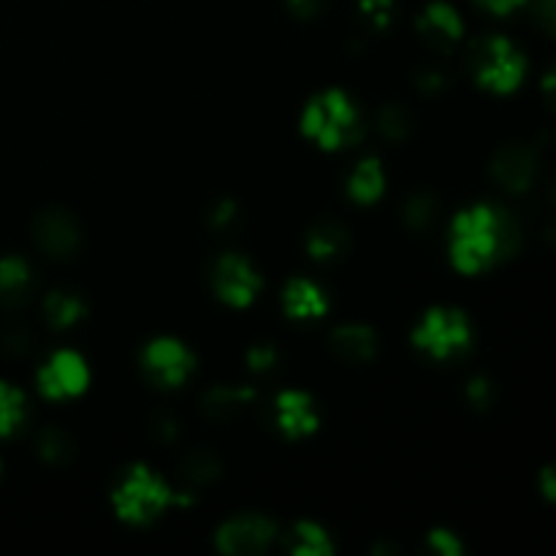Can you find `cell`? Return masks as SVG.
<instances>
[{
  "label": "cell",
  "mask_w": 556,
  "mask_h": 556,
  "mask_svg": "<svg viewBox=\"0 0 556 556\" xmlns=\"http://www.w3.org/2000/svg\"><path fill=\"white\" fill-rule=\"evenodd\" d=\"M521 231L510 212L494 204H472L451 223V264L462 275H481L519 250Z\"/></svg>",
  "instance_id": "6da1fadb"
},
{
  "label": "cell",
  "mask_w": 556,
  "mask_h": 556,
  "mask_svg": "<svg viewBox=\"0 0 556 556\" xmlns=\"http://www.w3.org/2000/svg\"><path fill=\"white\" fill-rule=\"evenodd\" d=\"M299 128H302L304 139H309L326 152L356 144L364 134L362 112H358L356 101L337 87L309 98L302 119H299Z\"/></svg>",
  "instance_id": "7a4b0ae2"
},
{
  "label": "cell",
  "mask_w": 556,
  "mask_h": 556,
  "mask_svg": "<svg viewBox=\"0 0 556 556\" xmlns=\"http://www.w3.org/2000/svg\"><path fill=\"white\" fill-rule=\"evenodd\" d=\"M177 494L172 492L161 472L150 470L147 465H134L123 472L117 486L112 489V508L119 521L130 527H147L161 519Z\"/></svg>",
  "instance_id": "3957f363"
},
{
  "label": "cell",
  "mask_w": 556,
  "mask_h": 556,
  "mask_svg": "<svg viewBox=\"0 0 556 556\" xmlns=\"http://www.w3.org/2000/svg\"><path fill=\"white\" fill-rule=\"evenodd\" d=\"M413 345L434 362L462 356L472 345V324L462 309L432 307L413 329Z\"/></svg>",
  "instance_id": "277c9868"
},
{
  "label": "cell",
  "mask_w": 556,
  "mask_h": 556,
  "mask_svg": "<svg viewBox=\"0 0 556 556\" xmlns=\"http://www.w3.org/2000/svg\"><path fill=\"white\" fill-rule=\"evenodd\" d=\"M472 76L483 90L508 96L521 85L527 74V60L505 36H486L472 43Z\"/></svg>",
  "instance_id": "5b68a950"
},
{
  "label": "cell",
  "mask_w": 556,
  "mask_h": 556,
  "mask_svg": "<svg viewBox=\"0 0 556 556\" xmlns=\"http://www.w3.org/2000/svg\"><path fill=\"white\" fill-rule=\"evenodd\" d=\"M212 291L228 307L244 309L261 296L264 277L244 253H223L212 266Z\"/></svg>",
  "instance_id": "8992f818"
},
{
  "label": "cell",
  "mask_w": 556,
  "mask_h": 556,
  "mask_svg": "<svg viewBox=\"0 0 556 556\" xmlns=\"http://www.w3.org/2000/svg\"><path fill=\"white\" fill-rule=\"evenodd\" d=\"M141 367L157 389H179L193 375L195 356L177 337H155L141 351Z\"/></svg>",
  "instance_id": "52a82bcc"
},
{
  "label": "cell",
  "mask_w": 556,
  "mask_h": 556,
  "mask_svg": "<svg viewBox=\"0 0 556 556\" xmlns=\"http://www.w3.org/2000/svg\"><path fill=\"white\" fill-rule=\"evenodd\" d=\"M33 239L47 258L71 261L81 250L85 233H81V223L74 212L65 206H49V210L38 212L33 220Z\"/></svg>",
  "instance_id": "ba28073f"
},
{
  "label": "cell",
  "mask_w": 556,
  "mask_h": 556,
  "mask_svg": "<svg viewBox=\"0 0 556 556\" xmlns=\"http://www.w3.org/2000/svg\"><path fill=\"white\" fill-rule=\"evenodd\" d=\"M90 386V367L76 351H54L36 372V389L43 400L65 402L81 396Z\"/></svg>",
  "instance_id": "9c48e42d"
},
{
  "label": "cell",
  "mask_w": 556,
  "mask_h": 556,
  "mask_svg": "<svg viewBox=\"0 0 556 556\" xmlns=\"http://www.w3.org/2000/svg\"><path fill=\"white\" fill-rule=\"evenodd\" d=\"M277 525L261 514H239L228 519L226 525L217 530L215 546L223 554L231 556H253L264 554L266 548L275 543Z\"/></svg>",
  "instance_id": "30bf717a"
},
{
  "label": "cell",
  "mask_w": 556,
  "mask_h": 556,
  "mask_svg": "<svg viewBox=\"0 0 556 556\" xmlns=\"http://www.w3.org/2000/svg\"><path fill=\"white\" fill-rule=\"evenodd\" d=\"M492 177L508 193H525L538 179V152L525 144H510L494 155Z\"/></svg>",
  "instance_id": "8fae6325"
},
{
  "label": "cell",
  "mask_w": 556,
  "mask_h": 556,
  "mask_svg": "<svg viewBox=\"0 0 556 556\" xmlns=\"http://www.w3.org/2000/svg\"><path fill=\"white\" fill-rule=\"evenodd\" d=\"M277 427L288 440H304L318 432L320 416L313 396L299 389H286L275 400Z\"/></svg>",
  "instance_id": "7c38bea8"
},
{
  "label": "cell",
  "mask_w": 556,
  "mask_h": 556,
  "mask_svg": "<svg viewBox=\"0 0 556 556\" xmlns=\"http://www.w3.org/2000/svg\"><path fill=\"white\" fill-rule=\"evenodd\" d=\"M282 313L293 320H302V324L320 320L329 313V296L309 277H293L282 288Z\"/></svg>",
  "instance_id": "4fadbf2b"
},
{
  "label": "cell",
  "mask_w": 556,
  "mask_h": 556,
  "mask_svg": "<svg viewBox=\"0 0 556 556\" xmlns=\"http://www.w3.org/2000/svg\"><path fill=\"white\" fill-rule=\"evenodd\" d=\"M418 36L429 41L434 49H451L462 36H465V22L459 11L448 3H429L424 14L418 16Z\"/></svg>",
  "instance_id": "5bb4252c"
},
{
  "label": "cell",
  "mask_w": 556,
  "mask_h": 556,
  "mask_svg": "<svg viewBox=\"0 0 556 556\" xmlns=\"http://www.w3.org/2000/svg\"><path fill=\"white\" fill-rule=\"evenodd\" d=\"M331 348H334L337 358L348 364H364L372 362L378 353V337L369 326L364 324H345L331 334Z\"/></svg>",
  "instance_id": "9a60e30c"
},
{
  "label": "cell",
  "mask_w": 556,
  "mask_h": 556,
  "mask_svg": "<svg viewBox=\"0 0 556 556\" xmlns=\"http://www.w3.org/2000/svg\"><path fill=\"white\" fill-rule=\"evenodd\" d=\"M33 291V269L22 255H3L0 258V304L20 307Z\"/></svg>",
  "instance_id": "2e32d148"
},
{
  "label": "cell",
  "mask_w": 556,
  "mask_h": 556,
  "mask_svg": "<svg viewBox=\"0 0 556 556\" xmlns=\"http://www.w3.org/2000/svg\"><path fill=\"white\" fill-rule=\"evenodd\" d=\"M386 193V172L383 163L378 157H364L353 166V172L348 174V195L356 204L369 206L375 201L383 199Z\"/></svg>",
  "instance_id": "e0dca14e"
},
{
  "label": "cell",
  "mask_w": 556,
  "mask_h": 556,
  "mask_svg": "<svg viewBox=\"0 0 556 556\" xmlns=\"http://www.w3.org/2000/svg\"><path fill=\"white\" fill-rule=\"evenodd\" d=\"M43 320L49 324V329L65 331L71 326H76L79 320H85L87 315V302L79 296V293L68 291H52L47 293L41 304Z\"/></svg>",
  "instance_id": "ac0fdd59"
},
{
  "label": "cell",
  "mask_w": 556,
  "mask_h": 556,
  "mask_svg": "<svg viewBox=\"0 0 556 556\" xmlns=\"http://www.w3.org/2000/svg\"><path fill=\"white\" fill-rule=\"evenodd\" d=\"M307 253L309 258L318 261V264H331V261H340L348 250V233L345 228L334 226V223H320L318 228L307 233Z\"/></svg>",
  "instance_id": "d6986e66"
},
{
  "label": "cell",
  "mask_w": 556,
  "mask_h": 556,
  "mask_svg": "<svg viewBox=\"0 0 556 556\" xmlns=\"http://www.w3.org/2000/svg\"><path fill=\"white\" fill-rule=\"evenodd\" d=\"M27 421V396L20 386L0 380V438H11Z\"/></svg>",
  "instance_id": "ffe728a7"
},
{
  "label": "cell",
  "mask_w": 556,
  "mask_h": 556,
  "mask_svg": "<svg viewBox=\"0 0 556 556\" xmlns=\"http://www.w3.org/2000/svg\"><path fill=\"white\" fill-rule=\"evenodd\" d=\"M253 400H255L253 389H242V386H239V389L217 386V389H212L210 394H206L204 405L212 418H217V421H228V418L239 416V413H242Z\"/></svg>",
  "instance_id": "44dd1931"
},
{
  "label": "cell",
  "mask_w": 556,
  "mask_h": 556,
  "mask_svg": "<svg viewBox=\"0 0 556 556\" xmlns=\"http://www.w3.org/2000/svg\"><path fill=\"white\" fill-rule=\"evenodd\" d=\"M291 552L296 556H326L334 552V546L318 521H299L291 532Z\"/></svg>",
  "instance_id": "7402d4cb"
},
{
  "label": "cell",
  "mask_w": 556,
  "mask_h": 556,
  "mask_svg": "<svg viewBox=\"0 0 556 556\" xmlns=\"http://www.w3.org/2000/svg\"><path fill=\"white\" fill-rule=\"evenodd\" d=\"M36 451L47 465H65L71 459V454H74V445H71L68 434L60 432V429H43L38 434Z\"/></svg>",
  "instance_id": "603a6c76"
},
{
  "label": "cell",
  "mask_w": 556,
  "mask_h": 556,
  "mask_svg": "<svg viewBox=\"0 0 556 556\" xmlns=\"http://www.w3.org/2000/svg\"><path fill=\"white\" fill-rule=\"evenodd\" d=\"M405 217H407V226L413 228V231H424L427 226H432L434 220V201L429 199V195H416V199L410 201V204L405 206Z\"/></svg>",
  "instance_id": "cb8c5ba5"
},
{
  "label": "cell",
  "mask_w": 556,
  "mask_h": 556,
  "mask_svg": "<svg viewBox=\"0 0 556 556\" xmlns=\"http://www.w3.org/2000/svg\"><path fill=\"white\" fill-rule=\"evenodd\" d=\"M362 16L372 27H386L394 16V0H358Z\"/></svg>",
  "instance_id": "d4e9b609"
},
{
  "label": "cell",
  "mask_w": 556,
  "mask_h": 556,
  "mask_svg": "<svg viewBox=\"0 0 556 556\" xmlns=\"http://www.w3.org/2000/svg\"><path fill=\"white\" fill-rule=\"evenodd\" d=\"M248 367L250 372L266 375L277 367V351L271 345H255L253 351L248 353Z\"/></svg>",
  "instance_id": "484cf974"
},
{
  "label": "cell",
  "mask_w": 556,
  "mask_h": 556,
  "mask_svg": "<svg viewBox=\"0 0 556 556\" xmlns=\"http://www.w3.org/2000/svg\"><path fill=\"white\" fill-rule=\"evenodd\" d=\"M427 543H429V548H432V552H438L440 556H459L462 554L459 538L448 530H432L429 532Z\"/></svg>",
  "instance_id": "4316f807"
},
{
  "label": "cell",
  "mask_w": 556,
  "mask_h": 556,
  "mask_svg": "<svg viewBox=\"0 0 556 556\" xmlns=\"http://www.w3.org/2000/svg\"><path fill=\"white\" fill-rule=\"evenodd\" d=\"M532 20L543 33L556 38V0H535L532 3Z\"/></svg>",
  "instance_id": "83f0119b"
},
{
  "label": "cell",
  "mask_w": 556,
  "mask_h": 556,
  "mask_svg": "<svg viewBox=\"0 0 556 556\" xmlns=\"http://www.w3.org/2000/svg\"><path fill=\"white\" fill-rule=\"evenodd\" d=\"M472 3L494 16H508L514 14V11H519L521 5H527V0H472Z\"/></svg>",
  "instance_id": "f1b7e54d"
},
{
  "label": "cell",
  "mask_w": 556,
  "mask_h": 556,
  "mask_svg": "<svg viewBox=\"0 0 556 556\" xmlns=\"http://www.w3.org/2000/svg\"><path fill=\"white\" fill-rule=\"evenodd\" d=\"M288 5L302 20H313V16H318L329 5V0H288Z\"/></svg>",
  "instance_id": "f546056e"
},
{
  "label": "cell",
  "mask_w": 556,
  "mask_h": 556,
  "mask_svg": "<svg viewBox=\"0 0 556 556\" xmlns=\"http://www.w3.org/2000/svg\"><path fill=\"white\" fill-rule=\"evenodd\" d=\"M467 396H470V402L476 407H486L489 402H492V386H489L486 380H472V383L467 386Z\"/></svg>",
  "instance_id": "4dcf8cb0"
},
{
  "label": "cell",
  "mask_w": 556,
  "mask_h": 556,
  "mask_svg": "<svg viewBox=\"0 0 556 556\" xmlns=\"http://www.w3.org/2000/svg\"><path fill=\"white\" fill-rule=\"evenodd\" d=\"M541 492L548 503H556V465L541 472Z\"/></svg>",
  "instance_id": "1f68e13d"
},
{
  "label": "cell",
  "mask_w": 556,
  "mask_h": 556,
  "mask_svg": "<svg viewBox=\"0 0 556 556\" xmlns=\"http://www.w3.org/2000/svg\"><path fill=\"white\" fill-rule=\"evenodd\" d=\"M543 96H546L548 103L556 109V65L543 76Z\"/></svg>",
  "instance_id": "d6a6232c"
},
{
  "label": "cell",
  "mask_w": 556,
  "mask_h": 556,
  "mask_svg": "<svg viewBox=\"0 0 556 556\" xmlns=\"http://www.w3.org/2000/svg\"><path fill=\"white\" fill-rule=\"evenodd\" d=\"M554 199H556V188H554Z\"/></svg>",
  "instance_id": "836d02e7"
},
{
  "label": "cell",
  "mask_w": 556,
  "mask_h": 556,
  "mask_svg": "<svg viewBox=\"0 0 556 556\" xmlns=\"http://www.w3.org/2000/svg\"><path fill=\"white\" fill-rule=\"evenodd\" d=\"M0 472H3V467H0Z\"/></svg>",
  "instance_id": "e575fe53"
}]
</instances>
